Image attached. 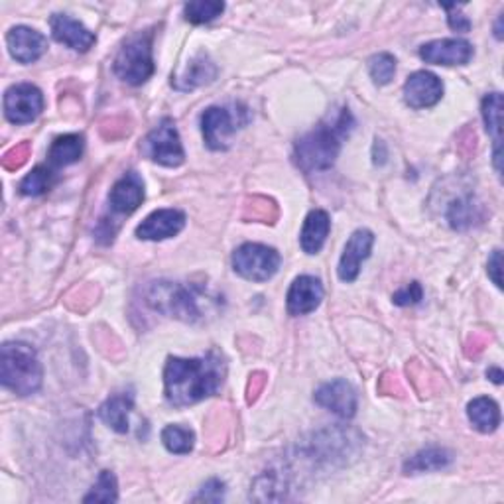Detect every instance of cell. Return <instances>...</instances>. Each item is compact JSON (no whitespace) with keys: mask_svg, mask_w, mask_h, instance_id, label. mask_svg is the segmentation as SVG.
I'll return each mask as SVG.
<instances>
[{"mask_svg":"<svg viewBox=\"0 0 504 504\" xmlns=\"http://www.w3.org/2000/svg\"><path fill=\"white\" fill-rule=\"evenodd\" d=\"M6 46L18 64H34L46 54L48 39L34 28L14 26L6 36Z\"/></svg>","mask_w":504,"mask_h":504,"instance_id":"14","label":"cell"},{"mask_svg":"<svg viewBox=\"0 0 504 504\" xmlns=\"http://www.w3.org/2000/svg\"><path fill=\"white\" fill-rule=\"evenodd\" d=\"M225 378V361L219 352L205 357L179 359L169 357L164 370L166 398L178 408L197 404L217 395Z\"/></svg>","mask_w":504,"mask_h":504,"instance_id":"1","label":"cell"},{"mask_svg":"<svg viewBox=\"0 0 504 504\" xmlns=\"http://www.w3.org/2000/svg\"><path fill=\"white\" fill-rule=\"evenodd\" d=\"M443 97V83L438 75L430 72H416L404 83V100L410 109H430L438 105Z\"/></svg>","mask_w":504,"mask_h":504,"instance_id":"15","label":"cell"},{"mask_svg":"<svg viewBox=\"0 0 504 504\" xmlns=\"http://www.w3.org/2000/svg\"><path fill=\"white\" fill-rule=\"evenodd\" d=\"M278 215L274 201L266 197H252L247 201L245 205V219L248 221H262V223H274Z\"/></svg>","mask_w":504,"mask_h":504,"instance_id":"32","label":"cell"},{"mask_svg":"<svg viewBox=\"0 0 504 504\" xmlns=\"http://www.w3.org/2000/svg\"><path fill=\"white\" fill-rule=\"evenodd\" d=\"M162 443L169 453H176V456H187L196 446V433L189 428L168 426L162 431Z\"/></svg>","mask_w":504,"mask_h":504,"instance_id":"29","label":"cell"},{"mask_svg":"<svg viewBox=\"0 0 504 504\" xmlns=\"http://www.w3.org/2000/svg\"><path fill=\"white\" fill-rule=\"evenodd\" d=\"M247 109L209 107L201 115V130H204L205 144L211 150H227L230 138L237 130L247 125Z\"/></svg>","mask_w":504,"mask_h":504,"instance_id":"6","label":"cell"},{"mask_svg":"<svg viewBox=\"0 0 504 504\" xmlns=\"http://www.w3.org/2000/svg\"><path fill=\"white\" fill-rule=\"evenodd\" d=\"M329 230H331V221L326 211L324 209L309 211L300 235L301 248H304V252H308V255H317L326 245Z\"/></svg>","mask_w":504,"mask_h":504,"instance_id":"19","label":"cell"},{"mask_svg":"<svg viewBox=\"0 0 504 504\" xmlns=\"http://www.w3.org/2000/svg\"><path fill=\"white\" fill-rule=\"evenodd\" d=\"M85 138L82 135L57 136L48 150V162L54 168H65L75 164L83 156Z\"/></svg>","mask_w":504,"mask_h":504,"instance_id":"21","label":"cell"},{"mask_svg":"<svg viewBox=\"0 0 504 504\" xmlns=\"http://www.w3.org/2000/svg\"><path fill=\"white\" fill-rule=\"evenodd\" d=\"M118 500V485L117 477L110 471H100L99 479L91 489L83 502H117Z\"/></svg>","mask_w":504,"mask_h":504,"instance_id":"30","label":"cell"},{"mask_svg":"<svg viewBox=\"0 0 504 504\" xmlns=\"http://www.w3.org/2000/svg\"><path fill=\"white\" fill-rule=\"evenodd\" d=\"M44 110V95L32 83H18L4 93V115L13 125H28Z\"/></svg>","mask_w":504,"mask_h":504,"instance_id":"9","label":"cell"},{"mask_svg":"<svg viewBox=\"0 0 504 504\" xmlns=\"http://www.w3.org/2000/svg\"><path fill=\"white\" fill-rule=\"evenodd\" d=\"M49 28H52L56 42L72 48L75 52H89L97 42V36L91 30L67 14H54L49 18Z\"/></svg>","mask_w":504,"mask_h":504,"instance_id":"17","label":"cell"},{"mask_svg":"<svg viewBox=\"0 0 504 504\" xmlns=\"http://www.w3.org/2000/svg\"><path fill=\"white\" fill-rule=\"evenodd\" d=\"M28 156H30V144L24 143V144H20L13 150H8V152L3 158V166L6 169H18V168H22L26 164Z\"/></svg>","mask_w":504,"mask_h":504,"instance_id":"35","label":"cell"},{"mask_svg":"<svg viewBox=\"0 0 504 504\" xmlns=\"http://www.w3.org/2000/svg\"><path fill=\"white\" fill-rule=\"evenodd\" d=\"M500 260H502V252L497 248V250H492V255H491V258H489V265H487L489 276H491L492 282H495V286H497V288H502V280H500Z\"/></svg>","mask_w":504,"mask_h":504,"instance_id":"36","label":"cell"},{"mask_svg":"<svg viewBox=\"0 0 504 504\" xmlns=\"http://www.w3.org/2000/svg\"><path fill=\"white\" fill-rule=\"evenodd\" d=\"M146 304L158 314L178 317L181 321H197L201 317L197 291L178 282L158 280L146 288Z\"/></svg>","mask_w":504,"mask_h":504,"instance_id":"4","label":"cell"},{"mask_svg":"<svg viewBox=\"0 0 504 504\" xmlns=\"http://www.w3.org/2000/svg\"><path fill=\"white\" fill-rule=\"evenodd\" d=\"M56 184V174L46 166H36L20 184V194L28 197H38L52 189Z\"/></svg>","mask_w":504,"mask_h":504,"instance_id":"27","label":"cell"},{"mask_svg":"<svg viewBox=\"0 0 504 504\" xmlns=\"http://www.w3.org/2000/svg\"><path fill=\"white\" fill-rule=\"evenodd\" d=\"M473 46L467 39H436L420 48V57L433 65H467L473 57Z\"/></svg>","mask_w":504,"mask_h":504,"instance_id":"11","label":"cell"},{"mask_svg":"<svg viewBox=\"0 0 504 504\" xmlns=\"http://www.w3.org/2000/svg\"><path fill=\"white\" fill-rule=\"evenodd\" d=\"M448 22H449V28L456 30V32H469L471 30V20L461 13H451L448 16Z\"/></svg>","mask_w":504,"mask_h":504,"instance_id":"37","label":"cell"},{"mask_svg":"<svg viewBox=\"0 0 504 504\" xmlns=\"http://www.w3.org/2000/svg\"><path fill=\"white\" fill-rule=\"evenodd\" d=\"M487 377H489L492 382H495V385H502L504 375H502V370H500V369H497V367L489 369V370H487Z\"/></svg>","mask_w":504,"mask_h":504,"instance_id":"39","label":"cell"},{"mask_svg":"<svg viewBox=\"0 0 504 504\" xmlns=\"http://www.w3.org/2000/svg\"><path fill=\"white\" fill-rule=\"evenodd\" d=\"M184 227H186L184 211L158 209L136 227V237L140 240H166L179 235Z\"/></svg>","mask_w":504,"mask_h":504,"instance_id":"13","label":"cell"},{"mask_svg":"<svg viewBox=\"0 0 504 504\" xmlns=\"http://www.w3.org/2000/svg\"><path fill=\"white\" fill-rule=\"evenodd\" d=\"M288 314L308 316L316 311L324 300V286L316 276H298L288 290Z\"/></svg>","mask_w":504,"mask_h":504,"instance_id":"18","label":"cell"},{"mask_svg":"<svg viewBox=\"0 0 504 504\" xmlns=\"http://www.w3.org/2000/svg\"><path fill=\"white\" fill-rule=\"evenodd\" d=\"M265 380L266 378H265V375H262V372H256L255 377H250V382H248V402L256 400L262 387H265Z\"/></svg>","mask_w":504,"mask_h":504,"instance_id":"38","label":"cell"},{"mask_svg":"<svg viewBox=\"0 0 504 504\" xmlns=\"http://www.w3.org/2000/svg\"><path fill=\"white\" fill-rule=\"evenodd\" d=\"M143 152L152 160V162L166 168H178L184 164L186 152H184V146H181L179 133L174 120L164 118L162 123L146 136L143 144Z\"/></svg>","mask_w":504,"mask_h":504,"instance_id":"8","label":"cell"},{"mask_svg":"<svg viewBox=\"0 0 504 504\" xmlns=\"http://www.w3.org/2000/svg\"><path fill=\"white\" fill-rule=\"evenodd\" d=\"M467 416L473 428L481 433H492L500 426V408L492 398L479 396L467 404Z\"/></svg>","mask_w":504,"mask_h":504,"instance_id":"22","label":"cell"},{"mask_svg":"<svg viewBox=\"0 0 504 504\" xmlns=\"http://www.w3.org/2000/svg\"><path fill=\"white\" fill-rule=\"evenodd\" d=\"M44 370L38 352L26 343H4L0 351V380L18 396H30L42 387Z\"/></svg>","mask_w":504,"mask_h":504,"instance_id":"3","label":"cell"},{"mask_svg":"<svg viewBox=\"0 0 504 504\" xmlns=\"http://www.w3.org/2000/svg\"><path fill=\"white\" fill-rule=\"evenodd\" d=\"M144 201V181L138 171L130 169L113 186L109 194V204L115 213L130 215L143 205Z\"/></svg>","mask_w":504,"mask_h":504,"instance_id":"16","label":"cell"},{"mask_svg":"<svg viewBox=\"0 0 504 504\" xmlns=\"http://www.w3.org/2000/svg\"><path fill=\"white\" fill-rule=\"evenodd\" d=\"M233 268L245 280L268 282L280 268V255L272 247L247 243L235 250Z\"/></svg>","mask_w":504,"mask_h":504,"instance_id":"7","label":"cell"},{"mask_svg":"<svg viewBox=\"0 0 504 504\" xmlns=\"http://www.w3.org/2000/svg\"><path fill=\"white\" fill-rule=\"evenodd\" d=\"M225 3L221 0H196L184 6V16L191 24H207L223 14Z\"/></svg>","mask_w":504,"mask_h":504,"instance_id":"28","label":"cell"},{"mask_svg":"<svg viewBox=\"0 0 504 504\" xmlns=\"http://www.w3.org/2000/svg\"><path fill=\"white\" fill-rule=\"evenodd\" d=\"M135 406V396L130 392H120V395L110 396L99 408V418L103 420L110 430L117 433L128 431V416Z\"/></svg>","mask_w":504,"mask_h":504,"instance_id":"20","label":"cell"},{"mask_svg":"<svg viewBox=\"0 0 504 504\" xmlns=\"http://www.w3.org/2000/svg\"><path fill=\"white\" fill-rule=\"evenodd\" d=\"M118 79L128 85H143L154 74L152 59V32H138L130 36L118 49L113 62Z\"/></svg>","mask_w":504,"mask_h":504,"instance_id":"5","label":"cell"},{"mask_svg":"<svg viewBox=\"0 0 504 504\" xmlns=\"http://www.w3.org/2000/svg\"><path fill=\"white\" fill-rule=\"evenodd\" d=\"M482 120H485L487 133L495 140V168L500 176V140H502V95L491 93L482 99Z\"/></svg>","mask_w":504,"mask_h":504,"instance_id":"24","label":"cell"},{"mask_svg":"<svg viewBox=\"0 0 504 504\" xmlns=\"http://www.w3.org/2000/svg\"><path fill=\"white\" fill-rule=\"evenodd\" d=\"M316 404L331 410L339 418H352L357 412V392L351 387V382L337 378L321 385L314 395Z\"/></svg>","mask_w":504,"mask_h":504,"instance_id":"10","label":"cell"},{"mask_svg":"<svg viewBox=\"0 0 504 504\" xmlns=\"http://www.w3.org/2000/svg\"><path fill=\"white\" fill-rule=\"evenodd\" d=\"M194 500H205V502H223L225 500V482L219 479H209Z\"/></svg>","mask_w":504,"mask_h":504,"instance_id":"34","label":"cell"},{"mask_svg":"<svg viewBox=\"0 0 504 504\" xmlns=\"http://www.w3.org/2000/svg\"><path fill=\"white\" fill-rule=\"evenodd\" d=\"M215 77H217L215 64L211 62L207 56L201 54L194 59V62L189 64L184 77H181L179 82H176V87L181 89V91H189V89H196L199 85L211 83Z\"/></svg>","mask_w":504,"mask_h":504,"instance_id":"25","label":"cell"},{"mask_svg":"<svg viewBox=\"0 0 504 504\" xmlns=\"http://www.w3.org/2000/svg\"><path fill=\"white\" fill-rule=\"evenodd\" d=\"M369 72H370V77H372V82H375V85H378V87L388 85L396 74L395 56H390L387 52L372 56L369 59Z\"/></svg>","mask_w":504,"mask_h":504,"instance_id":"31","label":"cell"},{"mask_svg":"<svg viewBox=\"0 0 504 504\" xmlns=\"http://www.w3.org/2000/svg\"><path fill=\"white\" fill-rule=\"evenodd\" d=\"M372 245H375V235L369 229H359L347 240L345 250H343L337 274L343 282H355L359 278L361 265L370 256Z\"/></svg>","mask_w":504,"mask_h":504,"instance_id":"12","label":"cell"},{"mask_svg":"<svg viewBox=\"0 0 504 504\" xmlns=\"http://www.w3.org/2000/svg\"><path fill=\"white\" fill-rule=\"evenodd\" d=\"M423 298V290L420 282H412V284L400 288L395 296H392V301H395L396 306L400 308H406V306H416L420 304Z\"/></svg>","mask_w":504,"mask_h":504,"instance_id":"33","label":"cell"},{"mask_svg":"<svg viewBox=\"0 0 504 504\" xmlns=\"http://www.w3.org/2000/svg\"><path fill=\"white\" fill-rule=\"evenodd\" d=\"M481 219H482L481 205H477L475 199L471 197L453 201L448 209V221L456 230H465L473 225H477Z\"/></svg>","mask_w":504,"mask_h":504,"instance_id":"26","label":"cell"},{"mask_svg":"<svg viewBox=\"0 0 504 504\" xmlns=\"http://www.w3.org/2000/svg\"><path fill=\"white\" fill-rule=\"evenodd\" d=\"M453 463V453L443 448H426L418 451L416 456H412L404 463L406 475H416V473H430V471H441L449 467Z\"/></svg>","mask_w":504,"mask_h":504,"instance_id":"23","label":"cell"},{"mask_svg":"<svg viewBox=\"0 0 504 504\" xmlns=\"http://www.w3.org/2000/svg\"><path fill=\"white\" fill-rule=\"evenodd\" d=\"M500 24H502V16H499V20H497V32H495V36H497V39H502V34H500Z\"/></svg>","mask_w":504,"mask_h":504,"instance_id":"40","label":"cell"},{"mask_svg":"<svg viewBox=\"0 0 504 504\" xmlns=\"http://www.w3.org/2000/svg\"><path fill=\"white\" fill-rule=\"evenodd\" d=\"M352 128H355V118L347 107H343L334 117L326 118L311 133L300 138L294 148V158L300 169H304L306 174L329 169L335 164L343 140L349 138Z\"/></svg>","mask_w":504,"mask_h":504,"instance_id":"2","label":"cell"}]
</instances>
